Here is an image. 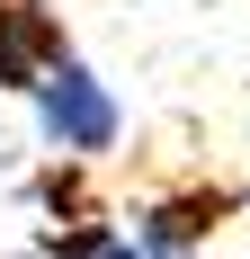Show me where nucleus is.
Here are the masks:
<instances>
[{
  "label": "nucleus",
  "mask_w": 250,
  "mask_h": 259,
  "mask_svg": "<svg viewBox=\"0 0 250 259\" xmlns=\"http://www.w3.org/2000/svg\"><path fill=\"white\" fill-rule=\"evenodd\" d=\"M241 206H250V188H241Z\"/></svg>",
  "instance_id": "obj_4"
},
{
  "label": "nucleus",
  "mask_w": 250,
  "mask_h": 259,
  "mask_svg": "<svg viewBox=\"0 0 250 259\" xmlns=\"http://www.w3.org/2000/svg\"><path fill=\"white\" fill-rule=\"evenodd\" d=\"M18 259H45V250H18Z\"/></svg>",
  "instance_id": "obj_3"
},
{
  "label": "nucleus",
  "mask_w": 250,
  "mask_h": 259,
  "mask_svg": "<svg viewBox=\"0 0 250 259\" xmlns=\"http://www.w3.org/2000/svg\"><path fill=\"white\" fill-rule=\"evenodd\" d=\"M36 143H45L63 170H90V161H107L125 143V107H116V90H107L80 54H63L45 80H36Z\"/></svg>",
  "instance_id": "obj_1"
},
{
  "label": "nucleus",
  "mask_w": 250,
  "mask_h": 259,
  "mask_svg": "<svg viewBox=\"0 0 250 259\" xmlns=\"http://www.w3.org/2000/svg\"><path fill=\"white\" fill-rule=\"evenodd\" d=\"M63 54H72V36H63V9L54 0H0V90L36 99V80Z\"/></svg>",
  "instance_id": "obj_2"
}]
</instances>
